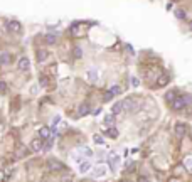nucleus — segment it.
Segmentation results:
<instances>
[{
	"mask_svg": "<svg viewBox=\"0 0 192 182\" xmlns=\"http://www.w3.org/2000/svg\"><path fill=\"white\" fill-rule=\"evenodd\" d=\"M189 105H192V94H180V96H177L174 100L172 108L175 111H179V110H184L185 106H189Z\"/></svg>",
	"mask_w": 192,
	"mask_h": 182,
	"instance_id": "obj_1",
	"label": "nucleus"
},
{
	"mask_svg": "<svg viewBox=\"0 0 192 182\" xmlns=\"http://www.w3.org/2000/svg\"><path fill=\"white\" fill-rule=\"evenodd\" d=\"M175 98H177V89H170V91H167V93H165V101L170 103V105L174 103Z\"/></svg>",
	"mask_w": 192,
	"mask_h": 182,
	"instance_id": "obj_2",
	"label": "nucleus"
},
{
	"mask_svg": "<svg viewBox=\"0 0 192 182\" xmlns=\"http://www.w3.org/2000/svg\"><path fill=\"white\" fill-rule=\"evenodd\" d=\"M185 132H187V127L184 125V123H177V125H175V135L177 136H184Z\"/></svg>",
	"mask_w": 192,
	"mask_h": 182,
	"instance_id": "obj_3",
	"label": "nucleus"
},
{
	"mask_svg": "<svg viewBox=\"0 0 192 182\" xmlns=\"http://www.w3.org/2000/svg\"><path fill=\"white\" fill-rule=\"evenodd\" d=\"M9 63H12V54H9V52L0 54V64L5 66V64H9Z\"/></svg>",
	"mask_w": 192,
	"mask_h": 182,
	"instance_id": "obj_4",
	"label": "nucleus"
},
{
	"mask_svg": "<svg viewBox=\"0 0 192 182\" xmlns=\"http://www.w3.org/2000/svg\"><path fill=\"white\" fill-rule=\"evenodd\" d=\"M122 91H120V86H113V88L108 89V94H106V100H110L111 96H115V94H120Z\"/></svg>",
	"mask_w": 192,
	"mask_h": 182,
	"instance_id": "obj_5",
	"label": "nucleus"
},
{
	"mask_svg": "<svg viewBox=\"0 0 192 182\" xmlns=\"http://www.w3.org/2000/svg\"><path fill=\"white\" fill-rule=\"evenodd\" d=\"M19 69L20 71H27L29 69V59L27 57H22V59L19 61Z\"/></svg>",
	"mask_w": 192,
	"mask_h": 182,
	"instance_id": "obj_6",
	"label": "nucleus"
},
{
	"mask_svg": "<svg viewBox=\"0 0 192 182\" xmlns=\"http://www.w3.org/2000/svg\"><path fill=\"white\" fill-rule=\"evenodd\" d=\"M105 174H106V167H103V165H101V167H96V169H94L93 175H94V177H103Z\"/></svg>",
	"mask_w": 192,
	"mask_h": 182,
	"instance_id": "obj_7",
	"label": "nucleus"
},
{
	"mask_svg": "<svg viewBox=\"0 0 192 182\" xmlns=\"http://www.w3.org/2000/svg\"><path fill=\"white\" fill-rule=\"evenodd\" d=\"M122 110H123V103H115V105L111 106V113H113V115L122 113Z\"/></svg>",
	"mask_w": 192,
	"mask_h": 182,
	"instance_id": "obj_8",
	"label": "nucleus"
},
{
	"mask_svg": "<svg viewBox=\"0 0 192 182\" xmlns=\"http://www.w3.org/2000/svg\"><path fill=\"white\" fill-rule=\"evenodd\" d=\"M78 111H79V117H84V115L89 113V106H88V105H81Z\"/></svg>",
	"mask_w": 192,
	"mask_h": 182,
	"instance_id": "obj_9",
	"label": "nucleus"
},
{
	"mask_svg": "<svg viewBox=\"0 0 192 182\" xmlns=\"http://www.w3.org/2000/svg\"><path fill=\"white\" fill-rule=\"evenodd\" d=\"M89 169H91L89 162H81V165H79V170H81V172H88Z\"/></svg>",
	"mask_w": 192,
	"mask_h": 182,
	"instance_id": "obj_10",
	"label": "nucleus"
},
{
	"mask_svg": "<svg viewBox=\"0 0 192 182\" xmlns=\"http://www.w3.org/2000/svg\"><path fill=\"white\" fill-rule=\"evenodd\" d=\"M46 57H47V51H39L37 52V61H39V63H42Z\"/></svg>",
	"mask_w": 192,
	"mask_h": 182,
	"instance_id": "obj_11",
	"label": "nucleus"
},
{
	"mask_svg": "<svg viewBox=\"0 0 192 182\" xmlns=\"http://www.w3.org/2000/svg\"><path fill=\"white\" fill-rule=\"evenodd\" d=\"M39 135H41V138H47V136L51 135V132H49V128H41Z\"/></svg>",
	"mask_w": 192,
	"mask_h": 182,
	"instance_id": "obj_12",
	"label": "nucleus"
},
{
	"mask_svg": "<svg viewBox=\"0 0 192 182\" xmlns=\"http://www.w3.org/2000/svg\"><path fill=\"white\" fill-rule=\"evenodd\" d=\"M106 135H108V136H113V138H116V136H118V130H116V128H110V130L106 132Z\"/></svg>",
	"mask_w": 192,
	"mask_h": 182,
	"instance_id": "obj_13",
	"label": "nucleus"
},
{
	"mask_svg": "<svg viewBox=\"0 0 192 182\" xmlns=\"http://www.w3.org/2000/svg\"><path fill=\"white\" fill-rule=\"evenodd\" d=\"M46 41H47V44H54L56 42V36H52V34L46 36Z\"/></svg>",
	"mask_w": 192,
	"mask_h": 182,
	"instance_id": "obj_14",
	"label": "nucleus"
},
{
	"mask_svg": "<svg viewBox=\"0 0 192 182\" xmlns=\"http://www.w3.org/2000/svg\"><path fill=\"white\" fill-rule=\"evenodd\" d=\"M185 167L192 172V157H187V159H185Z\"/></svg>",
	"mask_w": 192,
	"mask_h": 182,
	"instance_id": "obj_15",
	"label": "nucleus"
},
{
	"mask_svg": "<svg viewBox=\"0 0 192 182\" xmlns=\"http://www.w3.org/2000/svg\"><path fill=\"white\" fill-rule=\"evenodd\" d=\"M41 143H42L41 140H36V142L32 143V148H34V150H41V148H42V147H41Z\"/></svg>",
	"mask_w": 192,
	"mask_h": 182,
	"instance_id": "obj_16",
	"label": "nucleus"
},
{
	"mask_svg": "<svg viewBox=\"0 0 192 182\" xmlns=\"http://www.w3.org/2000/svg\"><path fill=\"white\" fill-rule=\"evenodd\" d=\"M10 29H14V31H20V26H19V22H10V26H9Z\"/></svg>",
	"mask_w": 192,
	"mask_h": 182,
	"instance_id": "obj_17",
	"label": "nucleus"
},
{
	"mask_svg": "<svg viewBox=\"0 0 192 182\" xmlns=\"http://www.w3.org/2000/svg\"><path fill=\"white\" fill-rule=\"evenodd\" d=\"M88 78H89L91 81H94V79H96V71H94V69H91V71L88 73Z\"/></svg>",
	"mask_w": 192,
	"mask_h": 182,
	"instance_id": "obj_18",
	"label": "nucleus"
},
{
	"mask_svg": "<svg viewBox=\"0 0 192 182\" xmlns=\"http://www.w3.org/2000/svg\"><path fill=\"white\" fill-rule=\"evenodd\" d=\"M165 83H169V78H167V76H162V79H160V81H158V83H157V84H158V86H164V84H165Z\"/></svg>",
	"mask_w": 192,
	"mask_h": 182,
	"instance_id": "obj_19",
	"label": "nucleus"
},
{
	"mask_svg": "<svg viewBox=\"0 0 192 182\" xmlns=\"http://www.w3.org/2000/svg\"><path fill=\"white\" fill-rule=\"evenodd\" d=\"M175 15H177L179 19H184V17H185V14H184L182 10H177V12H175Z\"/></svg>",
	"mask_w": 192,
	"mask_h": 182,
	"instance_id": "obj_20",
	"label": "nucleus"
},
{
	"mask_svg": "<svg viewBox=\"0 0 192 182\" xmlns=\"http://www.w3.org/2000/svg\"><path fill=\"white\" fill-rule=\"evenodd\" d=\"M74 51H76V52H74V54H76V57H81V54H83V52H81V49H74Z\"/></svg>",
	"mask_w": 192,
	"mask_h": 182,
	"instance_id": "obj_21",
	"label": "nucleus"
},
{
	"mask_svg": "<svg viewBox=\"0 0 192 182\" xmlns=\"http://www.w3.org/2000/svg\"><path fill=\"white\" fill-rule=\"evenodd\" d=\"M94 142H98V143H101V142H103V140H101V136H98V135H96V136H94Z\"/></svg>",
	"mask_w": 192,
	"mask_h": 182,
	"instance_id": "obj_22",
	"label": "nucleus"
},
{
	"mask_svg": "<svg viewBox=\"0 0 192 182\" xmlns=\"http://www.w3.org/2000/svg\"><path fill=\"white\" fill-rule=\"evenodd\" d=\"M138 182H148V180H147V177H143V175H142L140 179H138Z\"/></svg>",
	"mask_w": 192,
	"mask_h": 182,
	"instance_id": "obj_23",
	"label": "nucleus"
},
{
	"mask_svg": "<svg viewBox=\"0 0 192 182\" xmlns=\"http://www.w3.org/2000/svg\"><path fill=\"white\" fill-rule=\"evenodd\" d=\"M190 29H192V22H190Z\"/></svg>",
	"mask_w": 192,
	"mask_h": 182,
	"instance_id": "obj_24",
	"label": "nucleus"
},
{
	"mask_svg": "<svg viewBox=\"0 0 192 182\" xmlns=\"http://www.w3.org/2000/svg\"><path fill=\"white\" fill-rule=\"evenodd\" d=\"M190 136H192V132H190Z\"/></svg>",
	"mask_w": 192,
	"mask_h": 182,
	"instance_id": "obj_25",
	"label": "nucleus"
}]
</instances>
